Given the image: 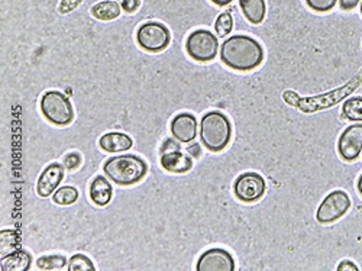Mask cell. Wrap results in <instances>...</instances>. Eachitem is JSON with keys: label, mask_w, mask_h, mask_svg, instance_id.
<instances>
[{"label": "cell", "mask_w": 362, "mask_h": 271, "mask_svg": "<svg viewBox=\"0 0 362 271\" xmlns=\"http://www.w3.org/2000/svg\"><path fill=\"white\" fill-rule=\"evenodd\" d=\"M177 149H180V145H178V141L175 138L174 140H165V142L161 147L162 154L170 153V151H177Z\"/></svg>", "instance_id": "29"}, {"label": "cell", "mask_w": 362, "mask_h": 271, "mask_svg": "<svg viewBox=\"0 0 362 271\" xmlns=\"http://www.w3.org/2000/svg\"><path fill=\"white\" fill-rule=\"evenodd\" d=\"M82 164V157L79 153H70L64 158V167L68 170H75Z\"/></svg>", "instance_id": "27"}, {"label": "cell", "mask_w": 362, "mask_h": 271, "mask_svg": "<svg viewBox=\"0 0 362 271\" xmlns=\"http://www.w3.org/2000/svg\"><path fill=\"white\" fill-rule=\"evenodd\" d=\"M338 271H359V267L355 263H352V261L345 260V261L339 263Z\"/></svg>", "instance_id": "30"}, {"label": "cell", "mask_w": 362, "mask_h": 271, "mask_svg": "<svg viewBox=\"0 0 362 271\" xmlns=\"http://www.w3.org/2000/svg\"><path fill=\"white\" fill-rule=\"evenodd\" d=\"M361 0H339V6L342 10H352L358 6Z\"/></svg>", "instance_id": "31"}, {"label": "cell", "mask_w": 362, "mask_h": 271, "mask_svg": "<svg viewBox=\"0 0 362 271\" xmlns=\"http://www.w3.org/2000/svg\"><path fill=\"white\" fill-rule=\"evenodd\" d=\"M187 151H189V156L190 157H194V158H199L200 157V147L198 144H193L187 148Z\"/></svg>", "instance_id": "32"}, {"label": "cell", "mask_w": 362, "mask_h": 271, "mask_svg": "<svg viewBox=\"0 0 362 271\" xmlns=\"http://www.w3.org/2000/svg\"><path fill=\"white\" fill-rule=\"evenodd\" d=\"M212 2L216 5V6H226L232 3V0H212Z\"/></svg>", "instance_id": "33"}, {"label": "cell", "mask_w": 362, "mask_h": 271, "mask_svg": "<svg viewBox=\"0 0 362 271\" xmlns=\"http://www.w3.org/2000/svg\"><path fill=\"white\" fill-rule=\"evenodd\" d=\"M198 271H234L235 260L232 255L222 248L207 250L200 255L196 265Z\"/></svg>", "instance_id": "10"}, {"label": "cell", "mask_w": 362, "mask_h": 271, "mask_svg": "<svg viewBox=\"0 0 362 271\" xmlns=\"http://www.w3.org/2000/svg\"><path fill=\"white\" fill-rule=\"evenodd\" d=\"M120 5L116 2V0H102V2L96 3L90 12H92V17L99 19V21H113L119 18L120 15Z\"/></svg>", "instance_id": "18"}, {"label": "cell", "mask_w": 362, "mask_h": 271, "mask_svg": "<svg viewBox=\"0 0 362 271\" xmlns=\"http://www.w3.org/2000/svg\"><path fill=\"white\" fill-rule=\"evenodd\" d=\"M220 48L218 37L207 29H198L189 35L186 41V50L194 62L209 63L216 58Z\"/></svg>", "instance_id": "5"}, {"label": "cell", "mask_w": 362, "mask_h": 271, "mask_svg": "<svg viewBox=\"0 0 362 271\" xmlns=\"http://www.w3.org/2000/svg\"><path fill=\"white\" fill-rule=\"evenodd\" d=\"M64 178V165L59 162H53L50 164L47 169H45L37 183V193L39 198H50L51 194L55 193L58 186L61 185Z\"/></svg>", "instance_id": "11"}, {"label": "cell", "mask_w": 362, "mask_h": 271, "mask_svg": "<svg viewBox=\"0 0 362 271\" xmlns=\"http://www.w3.org/2000/svg\"><path fill=\"white\" fill-rule=\"evenodd\" d=\"M99 145L106 153H124L132 148L133 141L126 133L122 132H109L104 133L99 140Z\"/></svg>", "instance_id": "14"}, {"label": "cell", "mask_w": 362, "mask_h": 271, "mask_svg": "<svg viewBox=\"0 0 362 271\" xmlns=\"http://www.w3.org/2000/svg\"><path fill=\"white\" fill-rule=\"evenodd\" d=\"M171 39L169 28L160 22H145L137 32L140 47L148 53H160L169 47Z\"/></svg>", "instance_id": "6"}, {"label": "cell", "mask_w": 362, "mask_h": 271, "mask_svg": "<svg viewBox=\"0 0 362 271\" xmlns=\"http://www.w3.org/2000/svg\"><path fill=\"white\" fill-rule=\"evenodd\" d=\"M77 199H79V190L73 186L58 187L53 194V202L55 205H61V206L73 205L77 202Z\"/></svg>", "instance_id": "20"}, {"label": "cell", "mask_w": 362, "mask_h": 271, "mask_svg": "<svg viewBox=\"0 0 362 271\" xmlns=\"http://www.w3.org/2000/svg\"><path fill=\"white\" fill-rule=\"evenodd\" d=\"M41 112L45 119L57 127H67L74 119V109L70 99L58 90H50L41 99Z\"/></svg>", "instance_id": "4"}, {"label": "cell", "mask_w": 362, "mask_h": 271, "mask_svg": "<svg viewBox=\"0 0 362 271\" xmlns=\"http://www.w3.org/2000/svg\"><path fill=\"white\" fill-rule=\"evenodd\" d=\"M200 140L209 151H223L232 140V124L229 118L219 111L206 113L200 120Z\"/></svg>", "instance_id": "3"}, {"label": "cell", "mask_w": 362, "mask_h": 271, "mask_svg": "<svg viewBox=\"0 0 362 271\" xmlns=\"http://www.w3.org/2000/svg\"><path fill=\"white\" fill-rule=\"evenodd\" d=\"M342 115L351 122H362V97L354 96L342 104Z\"/></svg>", "instance_id": "19"}, {"label": "cell", "mask_w": 362, "mask_h": 271, "mask_svg": "<svg viewBox=\"0 0 362 271\" xmlns=\"http://www.w3.org/2000/svg\"><path fill=\"white\" fill-rule=\"evenodd\" d=\"M103 171L117 186H133L146 176L148 165L138 156H117L109 158L103 165Z\"/></svg>", "instance_id": "2"}, {"label": "cell", "mask_w": 362, "mask_h": 271, "mask_svg": "<svg viewBox=\"0 0 362 271\" xmlns=\"http://www.w3.org/2000/svg\"><path fill=\"white\" fill-rule=\"evenodd\" d=\"M83 0H61L58 6V12L61 15H67L70 12H73L74 9H77L80 6V3Z\"/></svg>", "instance_id": "26"}, {"label": "cell", "mask_w": 362, "mask_h": 271, "mask_svg": "<svg viewBox=\"0 0 362 271\" xmlns=\"http://www.w3.org/2000/svg\"><path fill=\"white\" fill-rule=\"evenodd\" d=\"M161 167L173 174H184L193 169V160L189 154L177 149V151L164 153L161 156Z\"/></svg>", "instance_id": "13"}, {"label": "cell", "mask_w": 362, "mask_h": 271, "mask_svg": "<svg viewBox=\"0 0 362 271\" xmlns=\"http://www.w3.org/2000/svg\"><path fill=\"white\" fill-rule=\"evenodd\" d=\"M2 250H0V254H2V259H5L6 255L12 254L13 251H17L19 247V235L15 231L5 230L2 231Z\"/></svg>", "instance_id": "22"}, {"label": "cell", "mask_w": 362, "mask_h": 271, "mask_svg": "<svg viewBox=\"0 0 362 271\" xmlns=\"http://www.w3.org/2000/svg\"><path fill=\"white\" fill-rule=\"evenodd\" d=\"M244 17L252 25H260L265 18V0H239Z\"/></svg>", "instance_id": "16"}, {"label": "cell", "mask_w": 362, "mask_h": 271, "mask_svg": "<svg viewBox=\"0 0 362 271\" xmlns=\"http://www.w3.org/2000/svg\"><path fill=\"white\" fill-rule=\"evenodd\" d=\"M32 259L31 254L23 251V250H17L12 254L6 255L5 259H2V270L3 271H26L31 267Z\"/></svg>", "instance_id": "17"}, {"label": "cell", "mask_w": 362, "mask_h": 271, "mask_svg": "<svg viewBox=\"0 0 362 271\" xmlns=\"http://www.w3.org/2000/svg\"><path fill=\"white\" fill-rule=\"evenodd\" d=\"M232 28H234V18H232V15L231 12H223L220 13L216 22H215V31L218 34V37H226V35H229L231 31H232Z\"/></svg>", "instance_id": "24"}, {"label": "cell", "mask_w": 362, "mask_h": 271, "mask_svg": "<svg viewBox=\"0 0 362 271\" xmlns=\"http://www.w3.org/2000/svg\"><path fill=\"white\" fill-rule=\"evenodd\" d=\"M265 180L258 173L240 174L234 185V193L244 203H254L260 200L265 193Z\"/></svg>", "instance_id": "8"}, {"label": "cell", "mask_w": 362, "mask_h": 271, "mask_svg": "<svg viewBox=\"0 0 362 271\" xmlns=\"http://www.w3.org/2000/svg\"><path fill=\"white\" fill-rule=\"evenodd\" d=\"M70 271H96L95 264L92 263L87 255L84 254H75L68 261Z\"/></svg>", "instance_id": "23"}, {"label": "cell", "mask_w": 362, "mask_h": 271, "mask_svg": "<svg viewBox=\"0 0 362 271\" xmlns=\"http://www.w3.org/2000/svg\"><path fill=\"white\" fill-rule=\"evenodd\" d=\"M356 189H358V193L362 196V174L359 176L358 178V183H356Z\"/></svg>", "instance_id": "34"}, {"label": "cell", "mask_w": 362, "mask_h": 271, "mask_svg": "<svg viewBox=\"0 0 362 271\" xmlns=\"http://www.w3.org/2000/svg\"><path fill=\"white\" fill-rule=\"evenodd\" d=\"M305 2L312 10L325 13L334 9L338 3V0H305Z\"/></svg>", "instance_id": "25"}, {"label": "cell", "mask_w": 362, "mask_h": 271, "mask_svg": "<svg viewBox=\"0 0 362 271\" xmlns=\"http://www.w3.org/2000/svg\"><path fill=\"white\" fill-rule=\"evenodd\" d=\"M198 119L191 113H178L171 120L173 137L181 144H190L198 137Z\"/></svg>", "instance_id": "12"}, {"label": "cell", "mask_w": 362, "mask_h": 271, "mask_svg": "<svg viewBox=\"0 0 362 271\" xmlns=\"http://www.w3.org/2000/svg\"><path fill=\"white\" fill-rule=\"evenodd\" d=\"M352 202L350 194L343 190H335L329 193L321 203L316 221L319 223H334L339 221L351 209Z\"/></svg>", "instance_id": "7"}, {"label": "cell", "mask_w": 362, "mask_h": 271, "mask_svg": "<svg viewBox=\"0 0 362 271\" xmlns=\"http://www.w3.org/2000/svg\"><path fill=\"white\" fill-rule=\"evenodd\" d=\"M90 199L97 206H106L112 200L113 189L106 177L97 176L90 185Z\"/></svg>", "instance_id": "15"}, {"label": "cell", "mask_w": 362, "mask_h": 271, "mask_svg": "<svg viewBox=\"0 0 362 271\" xmlns=\"http://www.w3.org/2000/svg\"><path fill=\"white\" fill-rule=\"evenodd\" d=\"M361 15H362V0H361Z\"/></svg>", "instance_id": "35"}, {"label": "cell", "mask_w": 362, "mask_h": 271, "mask_svg": "<svg viewBox=\"0 0 362 271\" xmlns=\"http://www.w3.org/2000/svg\"><path fill=\"white\" fill-rule=\"evenodd\" d=\"M116 2L126 13L137 12V9L140 8V0H116Z\"/></svg>", "instance_id": "28"}, {"label": "cell", "mask_w": 362, "mask_h": 271, "mask_svg": "<svg viewBox=\"0 0 362 271\" xmlns=\"http://www.w3.org/2000/svg\"><path fill=\"white\" fill-rule=\"evenodd\" d=\"M220 59L232 70L251 71L261 66L264 50L249 35H232L220 45Z\"/></svg>", "instance_id": "1"}, {"label": "cell", "mask_w": 362, "mask_h": 271, "mask_svg": "<svg viewBox=\"0 0 362 271\" xmlns=\"http://www.w3.org/2000/svg\"><path fill=\"white\" fill-rule=\"evenodd\" d=\"M67 265V259L64 255H44V257L38 259L37 267L44 271H51V270H63Z\"/></svg>", "instance_id": "21"}, {"label": "cell", "mask_w": 362, "mask_h": 271, "mask_svg": "<svg viewBox=\"0 0 362 271\" xmlns=\"http://www.w3.org/2000/svg\"><path fill=\"white\" fill-rule=\"evenodd\" d=\"M338 153L343 161H355L362 153V124H354L341 133Z\"/></svg>", "instance_id": "9"}]
</instances>
